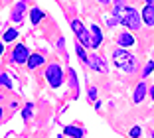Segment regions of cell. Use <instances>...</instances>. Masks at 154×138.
Returning a JSON list of instances; mask_svg holds the SVG:
<instances>
[{
  "mask_svg": "<svg viewBox=\"0 0 154 138\" xmlns=\"http://www.w3.org/2000/svg\"><path fill=\"white\" fill-rule=\"evenodd\" d=\"M113 63L125 73H134L136 67H138V61H136L134 55L131 51H127V49H121V48L113 51Z\"/></svg>",
  "mask_w": 154,
  "mask_h": 138,
  "instance_id": "1",
  "label": "cell"
},
{
  "mask_svg": "<svg viewBox=\"0 0 154 138\" xmlns=\"http://www.w3.org/2000/svg\"><path fill=\"white\" fill-rule=\"evenodd\" d=\"M44 77L48 79L50 87H54V89H59V87L63 85V69H61L57 63H50L48 69H45V75Z\"/></svg>",
  "mask_w": 154,
  "mask_h": 138,
  "instance_id": "2",
  "label": "cell"
},
{
  "mask_svg": "<svg viewBox=\"0 0 154 138\" xmlns=\"http://www.w3.org/2000/svg\"><path fill=\"white\" fill-rule=\"evenodd\" d=\"M140 14L136 12L134 8H132V6H127V8H125V12H122V16H121V24L125 28H127V30H138V28H140Z\"/></svg>",
  "mask_w": 154,
  "mask_h": 138,
  "instance_id": "3",
  "label": "cell"
},
{
  "mask_svg": "<svg viewBox=\"0 0 154 138\" xmlns=\"http://www.w3.org/2000/svg\"><path fill=\"white\" fill-rule=\"evenodd\" d=\"M71 30L73 34L77 36V41L83 45V48H91V36H89V32L85 30V26H83L81 20H71Z\"/></svg>",
  "mask_w": 154,
  "mask_h": 138,
  "instance_id": "4",
  "label": "cell"
},
{
  "mask_svg": "<svg viewBox=\"0 0 154 138\" xmlns=\"http://www.w3.org/2000/svg\"><path fill=\"white\" fill-rule=\"evenodd\" d=\"M28 57H30V51H28V48L24 44H18L16 48H14L12 55H10V61L16 63V65H20V63H26Z\"/></svg>",
  "mask_w": 154,
  "mask_h": 138,
  "instance_id": "5",
  "label": "cell"
},
{
  "mask_svg": "<svg viewBox=\"0 0 154 138\" xmlns=\"http://www.w3.org/2000/svg\"><path fill=\"white\" fill-rule=\"evenodd\" d=\"M89 36H91V49H99L101 44H103V30H101L97 24H91L89 28Z\"/></svg>",
  "mask_w": 154,
  "mask_h": 138,
  "instance_id": "6",
  "label": "cell"
},
{
  "mask_svg": "<svg viewBox=\"0 0 154 138\" xmlns=\"http://www.w3.org/2000/svg\"><path fill=\"white\" fill-rule=\"evenodd\" d=\"M85 65H89L91 69H95V71H107V65H105V61L99 57V55H87V63Z\"/></svg>",
  "mask_w": 154,
  "mask_h": 138,
  "instance_id": "7",
  "label": "cell"
},
{
  "mask_svg": "<svg viewBox=\"0 0 154 138\" xmlns=\"http://www.w3.org/2000/svg\"><path fill=\"white\" fill-rule=\"evenodd\" d=\"M117 45H119L121 49H127V48H131V45H134V36H132V34H128V32H122V34H119Z\"/></svg>",
  "mask_w": 154,
  "mask_h": 138,
  "instance_id": "8",
  "label": "cell"
},
{
  "mask_svg": "<svg viewBox=\"0 0 154 138\" xmlns=\"http://www.w3.org/2000/svg\"><path fill=\"white\" fill-rule=\"evenodd\" d=\"M140 20L146 24V26H154V6L152 4H146L144 8H142Z\"/></svg>",
  "mask_w": 154,
  "mask_h": 138,
  "instance_id": "9",
  "label": "cell"
},
{
  "mask_svg": "<svg viewBox=\"0 0 154 138\" xmlns=\"http://www.w3.org/2000/svg\"><path fill=\"white\" fill-rule=\"evenodd\" d=\"M146 93H148V87L144 85V81H140V83L136 85V89H134V95H132V101L138 105V103H142L144 101V97H146Z\"/></svg>",
  "mask_w": 154,
  "mask_h": 138,
  "instance_id": "10",
  "label": "cell"
},
{
  "mask_svg": "<svg viewBox=\"0 0 154 138\" xmlns=\"http://www.w3.org/2000/svg\"><path fill=\"white\" fill-rule=\"evenodd\" d=\"M44 63H45V59H44V55H42V54H32L30 57H28L26 65L30 67V71H34V69H38V67L44 65Z\"/></svg>",
  "mask_w": 154,
  "mask_h": 138,
  "instance_id": "11",
  "label": "cell"
},
{
  "mask_svg": "<svg viewBox=\"0 0 154 138\" xmlns=\"http://www.w3.org/2000/svg\"><path fill=\"white\" fill-rule=\"evenodd\" d=\"M24 12H26V2H24V0H22V2H18V4L14 6V12H12V20H14V22H16V24H20V22H22V16H24Z\"/></svg>",
  "mask_w": 154,
  "mask_h": 138,
  "instance_id": "12",
  "label": "cell"
},
{
  "mask_svg": "<svg viewBox=\"0 0 154 138\" xmlns=\"http://www.w3.org/2000/svg\"><path fill=\"white\" fill-rule=\"evenodd\" d=\"M125 8H127V2H125V0H115V8H113V14H111V16L117 18V20H121Z\"/></svg>",
  "mask_w": 154,
  "mask_h": 138,
  "instance_id": "13",
  "label": "cell"
},
{
  "mask_svg": "<svg viewBox=\"0 0 154 138\" xmlns=\"http://www.w3.org/2000/svg\"><path fill=\"white\" fill-rule=\"evenodd\" d=\"M63 134L65 136H71V138H83V130L79 126H71V124L63 128Z\"/></svg>",
  "mask_w": 154,
  "mask_h": 138,
  "instance_id": "14",
  "label": "cell"
},
{
  "mask_svg": "<svg viewBox=\"0 0 154 138\" xmlns=\"http://www.w3.org/2000/svg\"><path fill=\"white\" fill-rule=\"evenodd\" d=\"M44 16H45V14L42 12L40 8H32V12H30V20H32L34 26H36V24H40L42 20H44Z\"/></svg>",
  "mask_w": 154,
  "mask_h": 138,
  "instance_id": "15",
  "label": "cell"
},
{
  "mask_svg": "<svg viewBox=\"0 0 154 138\" xmlns=\"http://www.w3.org/2000/svg\"><path fill=\"white\" fill-rule=\"evenodd\" d=\"M69 85H71V89H73V93H79V81H77V73H75V69H69Z\"/></svg>",
  "mask_w": 154,
  "mask_h": 138,
  "instance_id": "16",
  "label": "cell"
},
{
  "mask_svg": "<svg viewBox=\"0 0 154 138\" xmlns=\"http://www.w3.org/2000/svg\"><path fill=\"white\" fill-rule=\"evenodd\" d=\"M16 38H18V30H16V28H10V30L4 32V40L2 41H14Z\"/></svg>",
  "mask_w": 154,
  "mask_h": 138,
  "instance_id": "17",
  "label": "cell"
},
{
  "mask_svg": "<svg viewBox=\"0 0 154 138\" xmlns=\"http://www.w3.org/2000/svg\"><path fill=\"white\" fill-rule=\"evenodd\" d=\"M32 115H34V105H32V103H28L26 107H24V111H22V116H24V120H30Z\"/></svg>",
  "mask_w": 154,
  "mask_h": 138,
  "instance_id": "18",
  "label": "cell"
},
{
  "mask_svg": "<svg viewBox=\"0 0 154 138\" xmlns=\"http://www.w3.org/2000/svg\"><path fill=\"white\" fill-rule=\"evenodd\" d=\"M75 51H77V55H79V59H81L83 63H87V54H85V48H83L79 41H77V45H75Z\"/></svg>",
  "mask_w": 154,
  "mask_h": 138,
  "instance_id": "19",
  "label": "cell"
},
{
  "mask_svg": "<svg viewBox=\"0 0 154 138\" xmlns=\"http://www.w3.org/2000/svg\"><path fill=\"white\" fill-rule=\"evenodd\" d=\"M0 85H2V87H6V89H12V87H14L12 81H10V77L6 75V73H0Z\"/></svg>",
  "mask_w": 154,
  "mask_h": 138,
  "instance_id": "20",
  "label": "cell"
},
{
  "mask_svg": "<svg viewBox=\"0 0 154 138\" xmlns=\"http://www.w3.org/2000/svg\"><path fill=\"white\" fill-rule=\"evenodd\" d=\"M152 69H154V61H148L144 65V69H142V79H144V77H148L150 73H152Z\"/></svg>",
  "mask_w": 154,
  "mask_h": 138,
  "instance_id": "21",
  "label": "cell"
},
{
  "mask_svg": "<svg viewBox=\"0 0 154 138\" xmlns=\"http://www.w3.org/2000/svg\"><path fill=\"white\" fill-rule=\"evenodd\" d=\"M140 134H142L140 126H134V128H131V138H138Z\"/></svg>",
  "mask_w": 154,
  "mask_h": 138,
  "instance_id": "22",
  "label": "cell"
},
{
  "mask_svg": "<svg viewBox=\"0 0 154 138\" xmlns=\"http://www.w3.org/2000/svg\"><path fill=\"white\" fill-rule=\"evenodd\" d=\"M121 22V20H117V18H113V16H109V18H107V26L109 28H113V26H117V24Z\"/></svg>",
  "mask_w": 154,
  "mask_h": 138,
  "instance_id": "23",
  "label": "cell"
},
{
  "mask_svg": "<svg viewBox=\"0 0 154 138\" xmlns=\"http://www.w3.org/2000/svg\"><path fill=\"white\" fill-rule=\"evenodd\" d=\"M89 99H91V101H95V99H97V89H95V87H89Z\"/></svg>",
  "mask_w": 154,
  "mask_h": 138,
  "instance_id": "24",
  "label": "cell"
},
{
  "mask_svg": "<svg viewBox=\"0 0 154 138\" xmlns=\"http://www.w3.org/2000/svg\"><path fill=\"white\" fill-rule=\"evenodd\" d=\"M148 93H150V97H152V101H154V85H152V87L148 89Z\"/></svg>",
  "mask_w": 154,
  "mask_h": 138,
  "instance_id": "25",
  "label": "cell"
},
{
  "mask_svg": "<svg viewBox=\"0 0 154 138\" xmlns=\"http://www.w3.org/2000/svg\"><path fill=\"white\" fill-rule=\"evenodd\" d=\"M4 54V41H0V55Z\"/></svg>",
  "mask_w": 154,
  "mask_h": 138,
  "instance_id": "26",
  "label": "cell"
},
{
  "mask_svg": "<svg viewBox=\"0 0 154 138\" xmlns=\"http://www.w3.org/2000/svg\"><path fill=\"white\" fill-rule=\"evenodd\" d=\"M101 4H111V2H113V0H99Z\"/></svg>",
  "mask_w": 154,
  "mask_h": 138,
  "instance_id": "27",
  "label": "cell"
},
{
  "mask_svg": "<svg viewBox=\"0 0 154 138\" xmlns=\"http://www.w3.org/2000/svg\"><path fill=\"white\" fill-rule=\"evenodd\" d=\"M144 2H146V4H152V6H154V0H144Z\"/></svg>",
  "mask_w": 154,
  "mask_h": 138,
  "instance_id": "28",
  "label": "cell"
},
{
  "mask_svg": "<svg viewBox=\"0 0 154 138\" xmlns=\"http://www.w3.org/2000/svg\"><path fill=\"white\" fill-rule=\"evenodd\" d=\"M2 115H4V111H2V107H0V118H2Z\"/></svg>",
  "mask_w": 154,
  "mask_h": 138,
  "instance_id": "29",
  "label": "cell"
},
{
  "mask_svg": "<svg viewBox=\"0 0 154 138\" xmlns=\"http://www.w3.org/2000/svg\"><path fill=\"white\" fill-rule=\"evenodd\" d=\"M152 138H154V128H152Z\"/></svg>",
  "mask_w": 154,
  "mask_h": 138,
  "instance_id": "30",
  "label": "cell"
},
{
  "mask_svg": "<svg viewBox=\"0 0 154 138\" xmlns=\"http://www.w3.org/2000/svg\"><path fill=\"white\" fill-rule=\"evenodd\" d=\"M57 138H63V136H57Z\"/></svg>",
  "mask_w": 154,
  "mask_h": 138,
  "instance_id": "31",
  "label": "cell"
}]
</instances>
